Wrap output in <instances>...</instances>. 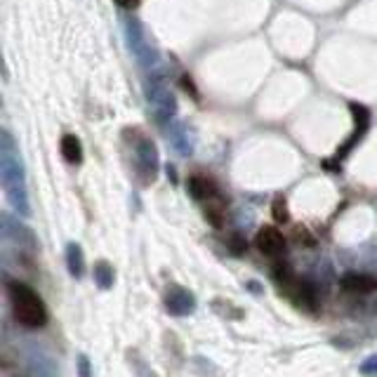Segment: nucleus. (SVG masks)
<instances>
[{
	"label": "nucleus",
	"instance_id": "1",
	"mask_svg": "<svg viewBox=\"0 0 377 377\" xmlns=\"http://www.w3.org/2000/svg\"><path fill=\"white\" fill-rule=\"evenodd\" d=\"M0 182H3V191L8 196L10 205L19 215L29 217L31 205L29 193H26V173L21 156L17 153L14 140L8 130L0 132Z\"/></svg>",
	"mask_w": 377,
	"mask_h": 377
},
{
	"label": "nucleus",
	"instance_id": "2",
	"mask_svg": "<svg viewBox=\"0 0 377 377\" xmlns=\"http://www.w3.org/2000/svg\"><path fill=\"white\" fill-rule=\"evenodd\" d=\"M10 302H12V314L17 323H21L24 328H43L47 323V309L43 304V299L31 290L26 283L10 281L8 283Z\"/></svg>",
	"mask_w": 377,
	"mask_h": 377
},
{
	"label": "nucleus",
	"instance_id": "3",
	"mask_svg": "<svg viewBox=\"0 0 377 377\" xmlns=\"http://www.w3.org/2000/svg\"><path fill=\"white\" fill-rule=\"evenodd\" d=\"M127 135L132 137V153H135V163H137V177L149 184V182L156 180L158 173V151H156V144L149 140L144 132L140 130H125Z\"/></svg>",
	"mask_w": 377,
	"mask_h": 377
},
{
	"label": "nucleus",
	"instance_id": "4",
	"mask_svg": "<svg viewBox=\"0 0 377 377\" xmlns=\"http://www.w3.org/2000/svg\"><path fill=\"white\" fill-rule=\"evenodd\" d=\"M125 38H127V45H130L132 54H135V59L140 62V66L151 71V66H156V62H158V52H156V47L149 43L147 31H144L142 21L137 19V17H127Z\"/></svg>",
	"mask_w": 377,
	"mask_h": 377
},
{
	"label": "nucleus",
	"instance_id": "5",
	"mask_svg": "<svg viewBox=\"0 0 377 377\" xmlns=\"http://www.w3.org/2000/svg\"><path fill=\"white\" fill-rule=\"evenodd\" d=\"M147 99L151 104L153 116H156L160 123H168L170 118H175L177 114L175 94L170 92V87L165 85V80L160 76H153V78L147 80Z\"/></svg>",
	"mask_w": 377,
	"mask_h": 377
},
{
	"label": "nucleus",
	"instance_id": "6",
	"mask_svg": "<svg viewBox=\"0 0 377 377\" xmlns=\"http://www.w3.org/2000/svg\"><path fill=\"white\" fill-rule=\"evenodd\" d=\"M196 309V297L182 286H170L165 292V312L173 316H188Z\"/></svg>",
	"mask_w": 377,
	"mask_h": 377
},
{
	"label": "nucleus",
	"instance_id": "7",
	"mask_svg": "<svg viewBox=\"0 0 377 377\" xmlns=\"http://www.w3.org/2000/svg\"><path fill=\"white\" fill-rule=\"evenodd\" d=\"M255 243H257L259 252L267 255V257H279V255L286 252V238H283V234L276 229V226H264V229H259Z\"/></svg>",
	"mask_w": 377,
	"mask_h": 377
},
{
	"label": "nucleus",
	"instance_id": "8",
	"mask_svg": "<svg viewBox=\"0 0 377 377\" xmlns=\"http://www.w3.org/2000/svg\"><path fill=\"white\" fill-rule=\"evenodd\" d=\"M352 114H354V118H356V130H354V135L345 142V149H342V151H337V158H345L347 153L354 149V144H356V142L363 137V132L368 130V123H370L368 109H365V107H358V104H352Z\"/></svg>",
	"mask_w": 377,
	"mask_h": 377
},
{
	"label": "nucleus",
	"instance_id": "9",
	"mask_svg": "<svg viewBox=\"0 0 377 377\" xmlns=\"http://www.w3.org/2000/svg\"><path fill=\"white\" fill-rule=\"evenodd\" d=\"M168 137H170V142H173V147L177 149V153H182V156H191L193 153V144H196V140H193V132L188 130V125H184V123L173 125Z\"/></svg>",
	"mask_w": 377,
	"mask_h": 377
},
{
	"label": "nucleus",
	"instance_id": "10",
	"mask_svg": "<svg viewBox=\"0 0 377 377\" xmlns=\"http://www.w3.org/2000/svg\"><path fill=\"white\" fill-rule=\"evenodd\" d=\"M3 236L5 238H12L14 243H19V246H29L33 248L36 246V238L29 229H26L24 224H19V222H14L10 215H3Z\"/></svg>",
	"mask_w": 377,
	"mask_h": 377
},
{
	"label": "nucleus",
	"instance_id": "11",
	"mask_svg": "<svg viewBox=\"0 0 377 377\" xmlns=\"http://www.w3.org/2000/svg\"><path fill=\"white\" fill-rule=\"evenodd\" d=\"M342 288L347 292H358V295H368L377 290V279L368 274H347L342 276Z\"/></svg>",
	"mask_w": 377,
	"mask_h": 377
},
{
	"label": "nucleus",
	"instance_id": "12",
	"mask_svg": "<svg viewBox=\"0 0 377 377\" xmlns=\"http://www.w3.org/2000/svg\"><path fill=\"white\" fill-rule=\"evenodd\" d=\"M188 193H191L196 201H213V198H217V186H215L213 180H208V177L203 175H193L191 180H188Z\"/></svg>",
	"mask_w": 377,
	"mask_h": 377
},
{
	"label": "nucleus",
	"instance_id": "13",
	"mask_svg": "<svg viewBox=\"0 0 377 377\" xmlns=\"http://www.w3.org/2000/svg\"><path fill=\"white\" fill-rule=\"evenodd\" d=\"M66 267L74 279H80L85 274V257H83V248L78 243H69L66 246Z\"/></svg>",
	"mask_w": 377,
	"mask_h": 377
},
{
	"label": "nucleus",
	"instance_id": "14",
	"mask_svg": "<svg viewBox=\"0 0 377 377\" xmlns=\"http://www.w3.org/2000/svg\"><path fill=\"white\" fill-rule=\"evenodd\" d=\"M62 156L66 163L76 165L83 160V147H80V140L76 135H64L62 137Z\"/></svg>",
	"mask_w": 377,
	"mask_h": 377
},
{
	"label": "nucleus",
	"instance_id": "15",
	"mask_svg": "<svg viewBox=\"0 0 377 377\" xmlns=\"http://www.w3.org/2000/svg\"><path fill=\"white\" fill-rule=\"evenodd\" d=\"M92 276H94V283H97L102 290H109V288H114V279H116L114 267H111L109 262H104V259L94 264Z\"/></svg>",
	"mask_w": 377,
	"mask_h": 377
},
{
	"label": "nucleus",
	"instance_id": "16",
	"mask_svg": "<svg viewBox=\"0 0 377 377\" xmlns=\"http://www.w3.org/2000/svg\"><path fill=\"white\" fill-rule=\"evenodd\" d=\"M127 358H130V365L135 368L137 377H156V373H153V370L149 368L147 363H144V358L135 352V349H132V352H127Z\"/></svg>",
	"mask_w": 377,
	"mask_h": 377
},
{
	"label": "nucleus",
	"instance_id": "17",
	"mask_svg": "<svg viewBox=\"0 0 377 377\" xmlns=\"http://www.w3.org/2000/svg\"><path fill=\"white\" fill-rule=\"evenodd\" d=\"M271 213H274V219L276 222H288V219H290V213H288L286 198H276L274 205H271Z\"/></svg>",
	"mask_w": 377,
	"mask_h": 377
},
{
	"label": "nucleus",
	"instance_id": "18",
	"mask_svg": "<svg viewBox=\"0 0 377 377\" xmlns=\"http://www.w3.org/2000/svg\"><path fill=\"white\" fill-rule=\"evenodd\" d=\"M76 370H78V377H92V365H90V358H87L85 354H78Z\"/></svg>",
	"mask_w": 377,
	"mask_h": 377
},
{
	"label": "nucleus",
	"instance_id": "19",
	"mask_svg": "<svg viewBox=\"0 0 377 377\" xmlns=\"http://www.w3.org/2000/svg\"><path fill=\"white\" fill-rule=\"evenodd\" d=\"M358 370H361L363 375H377V354H375V356H368V358H365V361L361 363V368H358Z\"/></svg>",
	"mask_w": 377,
	"mask_h": 377
},
{
	"label": "nucleus",
	"instance_id": "20",
	"mask_svg": "<svg viewBox=\"0 0 377 377\" xmlns=\"http://www.w3.org/2000/svg\"><path fill=\"white\" fill-rule=\"evenodd\" d=\"M229 246H231V252H236V255H241L243 250H246V241H243L241 236H231Z\"/></svg>",
	"mask_w": 377,
	"mask_h": 377
},
{
	"label": "nucleus",
	"instance_id": "21",
	"mask_svg": "<svg viewBox=\"0 0 377 377\" xmlns=\"http://www.w3.org/2000/svg\"><path fill=\"white\" fill-rule=\"evenodd\" d=\"M116 3H118L120 8H125V10H135L137 5L142 3V0H116Z\"/></svg>",
	"mask_w": 377,
	"mask_h": 377
}]
</instances>
